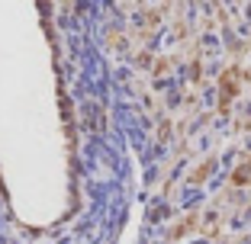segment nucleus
Segmentation results:
<instances>
[{
    "mask_svg": "<svg viewBox=\"0 0 251 244\" xmlns=\"http://www.w3.org/2000/svg\"><path fill=\"white\" fill-rule=\"evenodd\" d=\"M248 180H251V157L235 170V174H232V183H248Z\"/></svg>",
    "mask_w": 251,
    "mask_h": 244,
    "instance_id": "obj_2",
    "label": "nucleus"
},
{
    "mask_svg": "<svg viewBox=\"0 0 251 244\" xmlns=\"http://www.w3.org/2000/svg\"><path fill=\"white\" fill-rule=\"evenodd\" d=\"M238 93V67H229L226 74H222V84H219V106L226 110L229 100Z\"/></svg>",
    "mask_w": 251,
    "mask_h": 244,
    "instance_id": "obj_1",
    "label": "nucleus"
}]
</instances>
